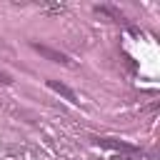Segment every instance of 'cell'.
<instances>
[{"label":"cell","mask_w":160,"mask_h":160,"mask_svg":"<svg viewBox=\"0 0 160 160\" xmlns=\"http://www.w3.org/2000/svg\"><path fill=\"white\" fill-rule=\"evenodd\" d=\"M32 50H35V52H40L42 58L52 60V62H60V65H70V58H68L65 52H60V50H52V48H48V45H38V42H32Z\"/></svg>","instance_id":"cell-1"},{"label":"cell","mask_w":160,"mask_h":160,"mask_svg":"<svg viewBox=\"0 0 160 160\" xmlns=\"http://www.w3.org/2000/svg\"><path fill=\"white\" fill-rule=\"evenodd\" d=\"M48 88H50V90H55L58 95H62L65 100H70V102H78V95H75V92H72V90H70L65 82H60V80H48Z\"/></svg>","instance_id":"cell-2"},{"label":"cell","mask_w":160,"mask_h":160,"mask_svg":"<svg viewBox=\"0 0 160 160\" xmlns=\"http://www.w3.org/2000/svg\"><path fill=\"white\" fill-rule=\"evenodd\" d=\"M0 82H2V85H8V82H12V78H10L8 72H0Z\"/></svg>","instance_id":"cell-4"},{"label":"cell","mask_w":160,"mask_h":160,"mask_svg":"<svg viewBox=\"0 0 160 160\" xmlns=\"http://www.w3.org/2000/svg\"><path fill=\"white\" fill-rule=\"evenodd\" d=\"M98 145H102V148H112V150H135L132 145H128V142H118V140H112V138H98Z\"/></svg>","instance_id":"cell-3"}]
</instances>
